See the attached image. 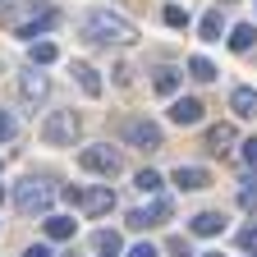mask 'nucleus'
Instances as JSON below:
<instances>
[{
  "label": "nucleus",
  "mask_w": 257,
  "mask_h": 257,
  "mask_svg": "<svg viewBox=\"0 0 257 257\" xmlns=\"http://www.w3.org/2000/svg\"><path fill=\"white\" fill-rule=\"evenodd\" d=\"M55 23H60V14H55L51 0H10L0 10V28H10L14 37H42Z\"/></svg>",
  "instance_id": "obj_1"
},
{
  "label": "nucleus",
  "mask_w": 257,
  "mask_h": 257,
  "mask_svg": "<svg viewBox=\"0 0 257 257\" xmlns=\"http://www.w3.org/2000/svg\"><path fill=\"white\" fill-rule=\"evenodd\" d=\"M83 42H96V46H134L138 42V28L110 14V10H92L83 14Z\"/></svg>",
  "instance_id": "obj_2"
},
{
  "label": "nucleus",
  "mask_w": 257,
  "mask_h": 257,
  "mask_svg": "<svg viewBox=\"0 0 257 257\" xmlns=\"http://www.w3.org/2000/svg\"><path fill=\"white\" fill-rule=\"evenodd\" d=\"M51 202H55V188H51L46 179H23V184L14 188V207H19L23 216H46Z\"/></svg>",
  "instance_id": "obj_3"
},
{
  "label": "nucleus",
  "mask_w": 257,
  "mask_h": 257,
  "mask_svg": "<svg viewBox=\"0 0 257 257\" xmlns=\"http://www.w3.org/2000/svg\"><path fill=\"white\" fill-rule=\"evenodd\" d=\"M119 138H124L128 147H143V152H161V147H166L161 124H152V119H143V115H128V119L119 124Z\"/></svg>",
  "instance_id": "obj_4"
},
{
  "label": "nucleus",
  "mask_w": 257,
  "mask_h": 257,
  "mask_svg": "<svg viewBox=\"0 0 257 257\" xmlns=\"http://www.w3.org/2000/svg\"><path fill=\"white\" fill-rule=\"evenodd\" d=\"M74 138H78V115L74 110H51L42 119V143L46 147H74Z\"/></svg>",
  "instance_id": "obj_5"
},
{
  "label": "nucleus",
  "mask_w": 257,
  "mask_h": 257,
  "mask_svg": "<svg viewBox=\"0 0 257 257\" xmlns=\"http://www.w3.org/2000/svg\"><path fill=\"white\" fill-rule=\"evenodd\" d=\"M64 198H69L74 207H83L87 216H106L110 207H115V193H110V184H96V188H64Z\"/></svg>",
  "instance_id": "obj_6"
},
{
  "label": "nucleus",
  "mask_w": 257,
  "mask_h": 257,
  "mask_svg": "<svg viewBox=\"0 0 257 257\" xmlns=\"http://www.w3.org/2000/svg\"><path fill=\"white\" fill-rule=\"evenodd\" d=\"M78 166L83 170H92V175H119V152L115 147H106V143H96V147H83L78 152Z\"/></svg>",
  "instance_id": "obj_7"
},
{
  "label": "nucleus",
  "mask_w": 257,
  "mask_h": 257,
  "mask_svg": "<svg viewBox=\"0 0 257 257\" xmlns=\"http://www.w3.org/2000/svg\"><path fill=\"white\" fill-rule=\"evenodd\" d=\"M166 216H170V202H166V198H152L147 207H134V211H128V230H147V225H161Z\"/></svg>",
  "instance_id": "obj_8"
},
{
  "label": "nucleus",
  "mask_w": 257,
  "mask_h": 257,
  "mask_svg": "<svg viewBox=\"0 0 257 257\" xmlns=\"http://www.w3.org/2000/svg\"><path fill=\"white\" fill-rule=\"evenodd\" d=\"M234 143H239V134H234V124H216V128H207V152L225 156V152H234Z\"/></svg>",
  "instance_id": "obj_9"
},
{
  "label": "nucleus",
  "mask_w": 257,
  "mask_h": 257,
  "mask_svg": "<svg viewBox=\"0 0 257 257\" xmlns=\"http://www.w3.org/2000/svg\"><path fill=\"white\" fill-rule=\"evenodd\" d=\"M170 119L175 124H198L202 119V101H198V96H175V101H170Z\"/></svg>",
  "instance_id": "obj_10"
},
{
  "label": "nucleus",
  "mask_w": 257,
  "mask_h": 257,
  "mask_svg": "<svg viewBox=\"0 0 257 257\" xmlns=\"http://www.w3.org/2000/svg\"><path fill=\"white\" fill-rule=\"evenodd\" d=\"M175 184H179L184 193H198V188L211 184V175H207L202 166H179V170H175Z\"/></svg>",
  "instance_id": "obj_11"
},
{
  "label": "nucleus",
  "mask_w": 257,
  "mask_h": 257,
  "mask_svg": "<svg viewBox=\"0 0 257 257\" xmlns=\"http://www.w3.org/2000/svg\"><path fill=\"white\" fill-rule=\"evenodd\" d=\"M230 110H234L239 119H257V92H252V87H234V92H230Z\"/></svg>",
  "instance_id": "obj_12"
},
{
  "label": "nucleus",
  "mask_w": 257,
  "mask_h": 257,
  "mask_svg": "<svg viewBox=\"0 0 257 257\" xmlns=\"http://www.w3.org/2000/svg\"><path fill=\"white\" fill-rule=\"evenodd\" d=\"M69 74L78 78V87H83L87 96H101V78H96V69H92L87 60H74V69H69Z\"/></svg>",
  "instance_id": "obj_13"
},
{
  "label": "nucleus",
  "mask_w": 257,
  "mask_h": 257,
  "mask_svg": "<svg viewBox=\"0 0 257 257\" xmlns=\"http://www.w3.org/2000/svg\"><path fill=\"white\" fill-rule=\"evenodd\" d=\"M220 230H225V216H220V211H198V216H193V234L211 239V234H220Z\"/></svg>",
  "instance_id": "obj_14"
},
{
  "label": "nucleus",
  "mask_w": 257,
  "mask_h": 257,
  "mask_svg": "<svg viewBox=\"0 0 257 257\" xmlns=\"http://www.w3.org/2000/svg\"><path fill=\"white\" fill-rule=\"evenodd\" d=\"M19 92L28 96V101H42V96L51 92V83H46L42 74H23V78H19Z\"/></svg>",
  "instance_id": "obj_15"
},
{
  "label": "nucleus",
  "mask_w": 257,
  "mask_h": 257,
  "mask_svg": "<svg viewBox=\"0 0 257 257\" xmlns=\"http://www.w3.org/2000/svg\"><path fill=\"white\" fill-rule=\"evenodd\" d=\"M252 42H257V28H252V23L230 28V51H252Z\"/></svg>",
  "instance_id": "obj_16"
},
{
  "label": "nucleus",
  "mask_w": 257,
  "mask_h": 257,
  "mask_svg": "<svg viewBox=\"0 0 257 257\" xmlns=\"http://www.w3.org/2000/svg\"><path fill=\"white\" fill-rule=\"evenodd\" d=\"M46 239H74V220L69 216H46Z\"/></svg>",
  "instance_id": "obj_17"
},
{
  "label": "nucleus",
  "mask_w": 257,
  "mask_h": 257,
  "mask_svg": "<svg viewBox=\"0 0 257 257\" xmlns=\"http://www.w3.org/2000/svg\"><path fill=\"white\" fill-rule=\"evenodd\" d=\"M152 87H156L161 96H175V92H179V69H156Z\"/></svg>",
  "instance_id": "obj_18"
},
{
  "label": "nucleus",
  "mask_w": 257,
  "mask_h": 257,
  "mask_svg": "<svg viewBox=\"0 0 257 257\" xmlns=\"http://www.w3.org/2000/svg\"><path fill=\"white\" fill-rule=\"evenodd\" d=\"M198 32H202V42H220V10H207L202 23H198Z\"/></svg>",
  "instance_id": "obj_19"
},
{
  "label": "nucleus",
  "mask_w": 257,
  "mask_h": 257,
  "mask_svg": "<svg viewBox=\"0 0 257 257\" xmlns=\"http://www.w3.org/2000/svg\"><path fill=\"white\" fill-rule=\"evenodd\" d=\"M188 74L198 78V83H211V78H216V64L202 60V55H193V60H188Z\"/></svg>",
  "instance_id": "obj_20"
},
{
  "label": "nucleus",
  "mask_w": 257,
  "mask_h": 257,
  "mask_svg": "<svg viewBox=\"0 0 257 257\" xmlns=\"http://www.w3.org/2000/svg\"><path fill=\"white\" fill-rule=\"evenodd\" d=\"M28 60H32V64H51V60H55V46H51V42H32V46H28Z\"/></svg>",
  "instance_id": "obj_21"
},
{
  "label": "nucleus",
  "mask_w": 257,
  "mask_h": 257,
  "mask_svg": "<svg viewBox=\"0 0 257 257\" xmlns=\"http://www.w3.org/2000/svg\"><path fill=\"white\" fill-rule=\"evenodd\" d=\"M239 207H243V211H252V207H257V175H248V179H243V188H239Z\"/></svg>",
  "instance_id": "obj_22"
},
{
  "label": "nucleus",
  "mask_w": 257,
  "mask_h": 257,
  "mask_svg": "<svg viewBox=\"0 0 257 257\" xmlns=\"http://www.w3.org/2000/svg\"><path fill=\"white\" fill-rule=\"evenodd\" d=\"M143 193H152V198H156V193H161V175L156 170H138V179H134Z\"/></svg>",
  "instance_id": "obj_23"
},
{
  "label": "nucleus",
  "mask_w": 257,
  "mask_h": 257,
  "mask_svg": "<svg viewBox=\"0 0 257 257\" xmlns=\"http://www.w3.org/2000/svg\"><path fill=\"white\" fill-rule=\"evenodd\" d=\"M96 248L115 257V252H119V234H115V230H101V234H96Z\"/></svg>",
  "instance_id": "obj_24"
},
{
  "label": "nucleus",
  "mask_w": 257,
  "mask_h": 257,
  "mask_svg": "<svg viewBox=\"0 0 257 257\" xmlns=\"http://www.w3.org/2000/svg\"><path fill=\"white\" fill-rule=\"evenodd\" d=\"M161 19H166L170 28H184V23H188V10H179V5H166V14H161Z\"/></svg>",
  "instance_id": "obj_25"
},
{
  "label": "nucleus",
  "mask_w": 257,
  "mask_h": 257,
  "mask_svg": "<svg viewBox=\"0 0 257 257\" xmlns=\"http://www.w3.org/2000/svg\"><path fill=\"white\" fill-rule=\"evenodd\" d=\"M10 138H14V115L0 110V143H10Z\"/></svg>",
  "instance_id": "obj_26"
},
{
  "label": "nucleus",
  "mask_w": 257,
  "mask_h": 257,
  "mask_svg": "<svg viewBox=\"0 0 257 257\" xmlns=\"http://www.w3.org/2000/svg\"><path fill=\"white\" fill-rule=\"evenodd\" d=\"M239 243L257 252V225H243V230H239Z\"/></svg>",
  "instance_id": "obj_27"
},
{
  "label": "nucleus",
  "mask_w": 257,
  "mask_h": 257,
  "mask_svg": "<svg viewBox=\"0 0 257 257\" xmlns=\"http://www.w3.org/2000/svg\"><path fill=\"white\" fill-rule=\"evenodd\" d=\"M170 252H175V257H193V248H188V239H179V234L170 239Z\"/></svg>",
  "instance_id": "obj_28"
},
{
  "label": "nucleus",
  "mask_w": 257,
  "mask_h": 257,
  "mask_svg": "<svg viewBox=\"0 0 257 257\" xmlns=\"http://www.w3.org/2000/svg\"><path fill=\"white\" fill-rule=\"evenodd\" d=\"M243 161L257 170V138H248V143H243Z\"/></svg>",
  "instance_id": "obj_29"
},
{
  "label": "nucleus",
  "mask_w": 257,
  "mask_h": 257,
  "mask_svg": "<svg viewBox=\"0 0 257 257\" xmlns=\"http://www.w3.org/2000/svg\"><path fill=\"white\" fill-rule=\"evenodd\" d=\"M128 257H161V252H156L152 243H138V248H128Z\"/></svg>",
  "instance_id": "obj_30"
},
{
  "label": "nucleus",
  "mask_w": 257,
  "mask_h": 257,
  "mask_svg": "<svg viewBox=\"0 0 257 257\" xmlns=\"http://www.w3.org/2000/svg\"><path fill=\"white\" fill-rule=\"evenodd\" d=\"M23 257H51V248H46V243H32V248H28Z\"/></svg>",
  "instance_id": "obj_31"
},
{
  "label": "nucleus",
  "mask_w": 257,
  "mask_h": 257,
  "mask_svg": "<svg viewBox=\"0 0 257 257\" xmlns=\"http://www.w3.org/2000/svg\"><path fill=\"white\" fill-rule=\"evenodd\" d=\"M0 202H5V184H0Z\"/></svg>",
  "instance_id": "obj_32"
},
{
  "label": "nucleus",
  "mask_w": 257,
  "mask_h": 257,
  "mask_svg": "<svg viewBox=\"0 0 257 257\" xmlns=\"http://www.w3.org/2000/svg\"><path fill=\"white\" fill-rule=\"evenodd\" d=\"M207 257H220V252H207Z\"/></svg>",
  "instance_id": "obj_33"
},
{
  "label": "nucleus",
  "mask_w": 257,
  "mask_h": 257,
  "mask_svg": "<svg viewBox=\"0 0 257 257\" xmlns=\"http://www.w3.org/2000/svg\"><path fill=\"white\" fill-rule=\"evenodd\" d=\"M252 257H257V252H252Z\"/></svg>",
  "instance_id": "obj_34"
}]
</instances>
